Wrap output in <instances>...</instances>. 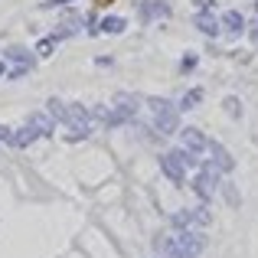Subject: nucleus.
Wrapping results in <instances>:
<instances>
[{
  "label": "nucleus",
  "mask_w": 258,
  "mask_h": 258,
  "mask_svg": "<svg viewBox=\"0 0 258 258\" xmlns=\"http://www.w3.org/2000/svg\"><path fill=\"white\" fill-rule=\"evenodd\" d=\"M193 186H196V193H200V196H213V180H209V176H200Z\"/></svg>",
  "instance_id": "nucleus-8"
},
{
  "label": "nucleus",
  "mask_w": 258,
  "mask_h": 258,
  "mask_svg": "<svg viewBox=\"0 0 258 258\" xmlns=\"http://www.w3.org/2000/svg\"><path fill=\"white\" fill-rule=\"evenodd\" d=\"M46 111L52 114V121H56V124H66V118H69V101H62V98H56V95H52V98L46 101Z\"/></svg>",
  "instance_id": "nucleus-4"
},
{
  "label": "nucleus",
  "mask_w": 258,
  "mask_h": 258,
  "mask_svg": "<svg viewBox=\"0 0 258 258\" xmlns=\"http://www.w3.org/2000/svg\"><path fill=\"white\" fill-rule=\"evenodd\" d=\"M213 151H216V160H219V167H222V170H229V167H232V160H229V154L222 151V147H213Z\"/></svg>",
  "instance_id": "nucleus-11"
},
{
  "label": "nucleus",
  "mask_w": 258,
  "mask_h": 258,
  "mask_svg": "<svg viewBox=\"0 0 258 258\" xmlns=\"http://www.w3.org/2000/svg\"><path fill=\"white\" fill-rule=\"evenodd\" d=\"M39 138V131L33 124H23V127H13V144L10 147H17V151H23V147H30L33 141Z\"/></svg>",
  "instance_id": "nucleus-3"
},
{
  "label": "nucleus",
  "mask_w": 258,
  "mask_h": 258,
  "mask_svg": "<svg viewBox=\"0 0 258 258\" xmlns=\"http://www.w3.org/2000/svg\"><path fill=\"white\" fill-rule=\"evenodd\" d=\"M200 98H203V92H200V88H196V92H189L186 98H183V108H193V105H196Z\"/></svg>",
  "instance_id": "nucleus-13"
},
{
  "label": "nucleus",
  "mask_w": 258,
  "mask_h": 258,
  "mask_svg": "<svg viewBox=\"0 0 258 258\" xmlns=\"http://www.w3.org/2000/svg\"><path fill=\"white\" fill-rule=\"evenodd\" d=\"M0 144H7V147H10V144H13V127H7V124H0Z\"/></svg>",
  "instance_id": "nucleus-12"
},
{
  "label": "nucleus",
  "mask_w": 258,
  "mask_h": 258,
  "mask_svg": "<svg viewBox=\"0 0 258 258\" xmlns=\"http://www.w3.org/2000/svg\"><path fill=\"white\" fill-rule=\"evenodd\" d=\"M101 30H105V33H121V30H124V20H118V17H108L105 23H101Z\"/></svg>",
  "instance_id": "nucleus-9"
},
{
  "label": "nucleus",
  "mask_w": 258,
  "mask_h": 258,
  "mask_svg": "<svg viewBox=\"0 0 258 258\" xmlns=\"http://www.w3.org/2000/svg\"><path fill=\"white\" fill-rule=\"evenodd\" d=\"M0 76H7V59H0Z\"/></svg>",
  "instance_id": "nucleus-16"
},
{
  "label": "nucleus",
  "mask_w": 258,
  "mask_h": 258,
  "mask_svg": "<svg viewBox=\"0 0 258 258\" xmlns=\"http://www.w3.org/2000/svg\"><path fill=\"white\" fill-rule=\"evenodd\" d=\"M26 124H33V127H36V131H39V138H49V134L56 131V121H52V114L46 111V108H43V111H33L30 118H26Z\"/></svg>",
  "instance_id": "nucleus-1"
},
{
  "label": "nucleus",
  "mask_w": 258,
  "mask_h": 258,
  "mask_svg": "<svg viewBox=\"0 0 258 258\" xmlns=\"http://www.w3.org/2000/svg\"><path fill=\"white\" fill-rule=\"evenodd\" d=\"M4 59H7L10 66H30V69L36 66V52H30L26 46H10Z\"/></svg>",
  "instance_id": "nucleus-2"
},
{
  "label": "nucleus",
  "mask_w": 258,
  "mask_h": 258,
  "mask_svg": "<svg viewBox=\"0 0 258 258\" xmlns=\"http://www.w3.org/2000/svg\"><path fill=\"white\" fill-rule=\"evenodd\" d=\"M52 49H56V39H52V36H46V39H39V43H36V56L39 59L52 56Z\"/></svg>",
  "instance_id": "nucleus-7"
},
{
  "label": "nucleus",
  "mask_w": 258,
  "mask_h": 258,
  "mask_svg": "<svg viewBox=\"0 0 258 258\" xmlns=\"http://www.w3.org/2000/svg\"><path fill=\"white\" fill-rule=\"evenodd\" d=\"M157 127H160L164 134H173V131H176V114H173V111H160Z\"/></svg>",
  "instance_id": "nucleus-6"
},
{
  "label": "nucleus",
  "mask_w": 258,
  "mask_h": 258,
  "mask_svg": "<svg viewBox=\"0 0 258 258\" xmlns=\"http://www.w3.org/2000/svg\"><path fill=\"white\" fill-rule=\"evenodd\" d=\"M183 141H186L189 151H203V147H206V138H203L196 127H186V131H183Z\"/></svg>",
  "instance_id": "nucleus-5"
},
{
  "label": "nucleus",
  "mask_w": 258,
  "mask_h": 258,
  "mask_svg": "<svg viewBox=\"0 0 258 258\" xmlns=\"http://www.w3.org/2000/svg\"><path fill=\"white\" fill-rule=\"evenodd\" d=\"M200 26H203V30H206V33H216V26H213V20H200Z\"/></svg>",
  "instance_id": "nucleus-15"
},
{
  "label": "nucleus",
  "mask_w": 258,
  "mask_h": 258,
  "mask_svg": "<svg viewBox=\"0 0 258 258\" xmlns=\"http://www.w3.org/2000/svg\"><path fill=\"white\" fill-rule=\"evenodd\" d=\"M66 4H72V0H43V10H52V7H66Z\"/></svg>",
  "instance_id": "nucleus-14"
},
{
  "label": "nucleus",
  "mask_w": 258,
  "mask_h": 258,
  "mask_svg": "<svg viewBox=\"0 0 258 258\" xmlns=\"http://www.w3.org/2000/svg\"><path fill=\"white\" fill-rule=\"evenodd\" d=\"M26 72H30V66H10V69H7V79H23Z\"/></svg>",
  "instance_id": "nucleus-10"
}]
</instances>
